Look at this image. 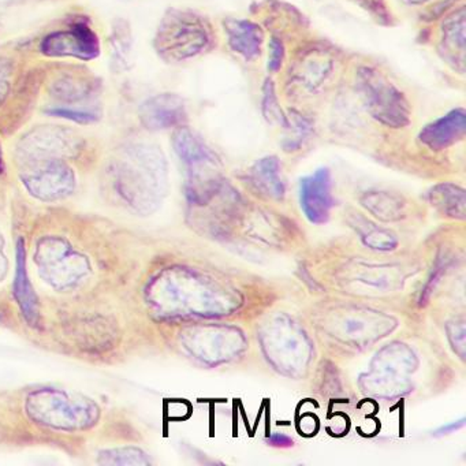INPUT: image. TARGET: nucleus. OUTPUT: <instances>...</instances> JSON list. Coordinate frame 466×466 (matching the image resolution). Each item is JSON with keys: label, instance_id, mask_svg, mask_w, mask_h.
Here are the masks:
<instances>
[{"label": "nucleus", "instance_id": "obj_1", "mask_svg": "<svg viewBox=\"0 0 466 466\" xmlns=\"http://www.w3.org/2000/svg\"><path fill=\"white\" fill-rule=\"evenodd\" d=\"M211 32L196 13L171 10L163 17L155 37V48L163 59L181 62L206 51Z\"/></svg>", "mask_w": 466, "mask_h": 466}, {"label": "nucleus", "instance_id": "obj_2", "mask_svg": "<svg viewBox=\"0 0 466 466\" xmlns=\"http://www.w3.org/2000/svg\"><path fill=\"white\" fill-rule=\"evenodd\" d=\"M173 146L187 167L190 200L195 204L208 203L220 187L217 157L196 133L187 127L177 130Z\"/></svg>", "mask_w": 466, "mask_h": 466}, {"label": "nucleus", "instance_id": "obj_3", "mask_svg": "<svg viewBox=\"0 0 466 466\" xmlns=\"http://www.w3.org/2000/svg\"><path fill=\"white\" fill-rule=\"evenodd\" d=\"M356 88L368 113L390 127H403L410 121V106L386 77L372 67H361Z\"/></svg>", "mask_w": 466, "mask_h": 466}, {"label": "nucleus", "instance_id": "obj_4", "mask_svg": "<svg viewBox=\"0 0 466 466\" xmlns=\"http://www.w3.org/2000/svg\"><path fill=\"white\" fill-rule=\"evenodd\" d=\"M78 146L80 138L72 130L62 127H40L23 138L20 149L23 157L40 162L67 157L77 151Z\"/></svg>", "mask_w": 466, "mask_h": 466}, {"label": "nucleus", "instance_id": "obj_5", "mask_svg": "<svg viewBox=\"0 0 466 466\" xmlns=\"http://www.w3.org/2000/svg\"><path fill=\"white\" fill-rule=\"evenodd\" d=\"M42 51L47 56H72L89 61L99 56L100 43L86 24L77 23L66 31L48 35L43 40Z\"/></svg>", "mask_w": 466, "mask_h": 466}, {"label": "nucleus", "instance_id": "obj_6", "mask_svg": "<svg viewBox=\"0 0 466 466\" xmlns=\"http://www.w3.org/2000/svg\"><path fill=\"white\" fill-rule=\"evenodd\" d=\"M299 204L310 223L323 225L329 219V214L334 207V198L331 174L327 168H320L312 176L301 179Z\"/></svg>", "mask_w": 466, "mask_h": 466}, {"label": "nucleus", "instance_id": "obj_7", "mask_svg": "<svg viewBox=\"0 0 466 466\" xmlns=\"http://www.w3.org/2000/svg\"><path fill=\"white\" fill-rule=\"evenodd\" d=\"M264 338L269 342L282 343V348H274L267 350L268 356L277 361L278 367L286 370H299L304 368L305 360L308 359V345L302 332L297 331L291 323H274Z\"/></svg>", "mask_w": 466, "mask_h": 466}, {"label": "nucleus", "instance_id": "obj_8", "mask_svg": "<svg viewBox=\"0 0 466 466\" xmlns=\"http://www.w3.org/2000/svg\"><path fill=\"white\" fill-rule=\"evenodd\" d=\"M26 187L40 198H59L72 190L73 174L70 168L58 159L40 160L35 170L24 177Z\"/></svg>", "mask_w": 466, "mask_h": 466}, {"label": "nucleus", "instance_id": "obj_9", "mask_svg": "<svg viewBox=\"0 0 466 466\" xmlns=\"http://www.w3.org/2000/svg\"><path fill=\"white\" fill-rule=\"evenodd\" d=\"M141 124L151 130L170 129L179 127L187 119L184 100L177 95H157L141 105Z\"/></svg>", "mask_w": 466, "mask_h": 466}, {"label": "nucleus", "instance_id": "obj_10", "mask_svg": "<svg viewBox=\"0 0 466 466\" xmlns=\"http://www.w3.org/2000/svg\"><path fill=\"white\" fill-rule=\"evenodd\" d=\"M466 116L463 110L450 111L438 121L427 125L420 133V141L432 151H441L465 136Z\"/></svg>", "mask_w": 466, "mask_h": 466}, {"label": "nucleus", "instance_id": "obj_11", "mask_svg": "<svg viewBox=\"0 0 466 466\" xmlns=\"http://www.w3.org/2000/svg\"><path fill=\"white\" fill-rule=\"evenodd\" d=\"M249 184L256 192L271 200H282L286 187L280 177L279 160L274 157L258 160L249 171Z\"/></svg>", "mask_w": 466, "mask_h": 466}, {"label": "nucleus", "instance_id": "obj_12", "mask_svg": "<svg viewBox=\"0 0 466 466\" xmlns=\"http://www.w3.org/2000/svg\"><path fill=\"white\" fill-rule=\"evenodd\" d=\"M228 46L234 53L245 59H255L260 56L264 35L260 26L249 21L228 20L225 23Z\"/></svg>", "mask_w": 466, "mask_h": 466}, {"label": "nucleus", "instance_id": "obj_13", "mask_svg": "<svg viewBox=\"0 0 466 466\" xmlns=\"http://www.w3.org/2000/svg\"><path fill=\"white\" fill-rule=\"evenodd\" d=\"M431 206L444 217L465 219L466 198L462 187L452 184H441L428 192Z\"/></svg>", "mask_w": 466, "mask_h": 466}, {"label": "nucleus", "instance_id": "obj_14", "mask_svg": "<svg viewBox=\"0 0 466 466\" xmlns=\"http://www.w3.org/2000/svg\"><path fill=\"white\" fill-rule=\"evenodd\" d=\"M361 204L381 222H395L405 217V201L400 196L387 192L365 193Z\"/></svg>", "mask_w": 466, "mask_h": 466}, {"label": "nucleus", "instance_id": "obj_15", "mask_svg": "<svg viewBox=\"0 0 466 466\" xmlns=\"http://www.w3.org/2000/svg\"><path fill=\"white\" fill-rule=\"evenodd\" d=\"M443 48L452 65L463 70L465 61V15L463 10L455 13L443 25Z\"/></svg>", "mask_w": 466, "mask_h": 466}, {"label": "nucleus", "instance_id": "obj_16", "mask_svg": "<svg viewBox=\"0 0 466 466\" xmlns=\"http://www.w3.org/2000/svg\"><path fill=\"white\" fill-rule=\"evenodd\" d=\"M15 297L20 302L26 320L29 323H36L39 316L37 299L26 275L25 250H24L23 242H20L17 247V275H15Z\"/></svg>", "mask_w": 466, "mask_h": 466}, {"label": "nucleus", "instance_id": "obj_17", "mask_svg": "<svg viewBox=\"0 0 466 466\" xmlns=\"http://www.w3.org/2000/svg\"><path fill=\"white\" fill-rule=\"evenodd\" d=\"M368 312H359V313H349L346 316H340V318L337 319V324H335V329H337V334L339 337H342L345 340H357L364 339V338L373 337L372 334H370V329L372 331L378 332L380 327L386 326L389 323H380L379 319L373 320L372 323H370L368 320Z\"/></svg>", "mask_w": 466, "mask_h": 466}, {"label": "nucleus", "instance_id": "obj_18", "mask_svg": "<svg viewBox=\"0 0 466 466\" xmlns=\"http://www.w3.org/2000/svg\"><path fill=\"white\" fill-rule=\"evenodd\" d=\"M357 230H359L365 247L370 248V249L387 252V250L397 248L398 239L392 231L378 228V226L362 219V218H360L359 222H357Z\"/></svg>", "mask_w": 466, "mask_h": 466}, {"label": "nucleus", "instance_id": "obj_19", "mask_svg": "<svg viewBox=\"0 0 466 466\" xmlns=\"http://www.w3.org/2000/svg\"><path fill=\"white\" fill-rule=\"evenodd\" d=\"M91 81L80 77H62L51 86V94L64 103L81 102L91 95Z\"/></svg>", "mask_w": 466, "mask_h": 466}, {"label": "nucleus", "instance_id": "obj_20", "mask_svg": "<svg viewBox=\"0 0 466 466\" xmlns=\"http://www.w3.org/2000/svg\"><path fill=\"white\" fill-rule=\"evenodd\" d=\"M132 36L130 29L124 21L114 25L111 35V47H113V65L116 69H129L130 56H132Z\"/></svg>", "mask_w": 466, "mask_h": 466}, {"label": "nucleus", "instance_id": "obj_21", "mask_svg": "<svg viewBox=\"0 0 466 466\" xmlns=\"http://www.w3.org/2000/svg\"><path fill=\"white\" fill-rule=\"evenodd\" d=\"M285 127L290 129V133H288L285 141H283V147L288 151H294V149L299 148L302 143H304L305 138L309 135V124L296 113H293V116H291V121L288 118V124H286Z\"/></svg>", "mask_w": 466, "mask_h": 466}, {"label": "nucleus", "instance_id": "obj_22", "mask_svg": "<svg viewBox=\"0 0 466 466\" xmlns=\"http://www.w3.org/2000/svg\"><path fill=\"white\" fill-rule=\"evenodd\" d=\"M264 114L268 121L278 122L282 127H286L288 124V116L283 114L282 108L278 103L274 84L271 81H267L266 86H264Z\"/></svg>", "mask_w": 466, "mask_h": 466}, {"label": "nucleus", "instance_id": "obj_23", "mask_svg": "<svg viewBox=\"0 0 466 466\" xmlns=\"http://www.w3.org/2000/svg\"><path fill=\"white\" fill-rule=\"evenodd\" d=\"M465 321L457 320L447 324V337L461 360H465Z\"/></svg>", "mask_w": 466, "mask_h": 466}, {"label": "nucleus", "instance_id": "obj_24", "mask_svg": "<svg viewBox=\"0 0 466 466\" xmlns=\"http://www.w3.org/2000/svg\"><path fill=\"white\" fill-rule=\"evenodd\" d=\"M46 113H47L48 116L78 122V124H89V122H95L99 118V116L92 113V111L72 110V108H53V110H47Z\"/></svg>", "mask_w": 466, "mask_h": 466}, {"label": "nucleus", "instance_id": "obj_25", "mask_svg": "<svg viewBox=\"0 0 466 466\" xmlns=\"http://www.w3.org/2000/svg\"><path fill=\"white\" fill-rule=\"evenodd\" d=\"M446 268L447 258H439L435 268H433V271L431 272L430 278H428V282L425 283L424 289H422L421 294H420V305L427 304L431 294L435 290L436 285H438L439 280H441V278L443 277L444 272H446Z\"/></svg>", "mask_w": 466, "mask_h": 466}, {"label": "nucleus", "instance_id": "obj_26", "mask_svg": "<svg viewBox=\"0 0 466 466\" xmlns=\"http://www.w3.org/2000/svg\"><path fill=\"white\" fill-rule=\"evenodd\" d=\"M283 56H285V48H283L280 40L272 39L269 43V59L268 70L269 72H278L282 66Z\"/></svg>", "mask_w": 466, "mask_h": 466}, {"label": "nucleus", "instance_id": "obj_27", "mask_svg": "<svg viewBox=\"0 0 466 466\" xmlns=\"http://www.w3.org/2000/svg\"><path fill=\"white\" fill-rule=\"evenodd\" d=\"M360 4L364 5L365 9L370 10L372 15H378L379 20L387 21L389 13L384 0H360Z\"/></svg>", "mask_w": 466, "mask_h": 466}, {"label": "nucleus", "instance_id": "obj_28", "mask_svg": "<svg viewBox=\"0 0 466 466\" xmlns=\"http://www.w3.org/2000/svg\"><path fill=\"white\" fill-rule=\"evenodd\" d=\"M10 89V66L0 61V103L6 99Z\"/></svg>", "mask_w": 466, "mask_h": 466}, {"label": "nucleus", "instance_id": "obj_29", "mask_svg": "<svg viewBox=\"0 0 466 466\" xmlns=\"http://www.w3.org/2000/svg\"><path fill=\"white\" fill-rule=\"evenodd\" d=\"M267 443L272 447H280V449H286V447H291L294 444L293 439L289 438L288 435L283 433H274L267 439Z\"/></svg>", "mask_w": 466, "mask_h": 466}, {"label": "nucleus", "instance_id": "obj_30", "mask_svg": "<svg viewBox=\"0 0 466 466\" xmlns=\"http://www.w3.org/2000/svg\"><path fill=\"white\" fill-rule=\"evenodd\" d=\"M465 425V419L458 420V421L451 422V424L443 425L436 431V436L449 435V433L455 432Z\"/></svg>", "mask_w": 466, "mask_h": 466}, {"label": "nucleus", "instance_id": "obj_31", "mask_svg": "<svg viewBox=\"0 0 466 466\" xmlns=\"http://www.w3.org/2000/svg\"><path fill=\"white\" fill-rule=\"evenodd\" d=\"M4 171V152H2V147H0V173Z\"/></svg>", "mask_w": 466, "mask_h": 466}]
</instances>
